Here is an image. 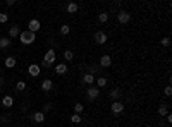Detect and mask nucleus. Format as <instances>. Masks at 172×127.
Returning a JSON list of instances; mask_svg holds the SVG:
<instances>
[{
  "label": "nucleus",
  "instance_id": "nucleus-25",
  "mask_svg": "<svg viewBox=\"0 0 172 127\" xmlns=\"http://www.w3.org/2000/svg\"><path fill=\"white\" fill-rule=\"evenodd\" d=\"M16 90L17 91H24L26 90V83H24V81H17L16 83Z\"/></svg>",
  "mask_w": 172,
  "mask_h": 127
},
{
  "label": "nucleus",
  "instance_id": "nucleus-21",
  "mask_svg": "<svg viewBox=\"0 0 172 127\" xmlns=\"http://www.w3.org/2000/svg\"><path fill=\"white\" fill-rule=\"evenodd\" d=\"M157 112H158V115H160V117H165V115H169V106H167V105H160Z\"/></svg>",
  "mask_w": 172,
  "mask_h": 127
},
{
  "label": "nucleus",
  "instance_id": "nucleus-17",
  "mask_svg": "<svg viewBox=\"0 0 172 127\" xmlns=\"http://www.w3.org/2000/svg\"><path fill=\"white\" fill-rule=\"evenodd\" d=\"M52 88H54V83H52V79H45V81L41 83V90H43V91H50Z\"/></svg>",
  "mask_w": 172,
  "mask_h": 127
},
{
  "label": "nucleus",
  "instance_id": "nucleus-14",
  "mask_svg": "<svg viewBox=\"0 0 172 127\" xmlns=\"http://www.w3.org/2000/svg\"><path fill=\"white\" fill-rule=\"evenodd\" d=\"M2 105L5 106V108H11V106L14 105V98H12V96H4V98H2Z\"/></svg>",
  "mask_w": 172,
  "mask_h": 127
},
{
  "label": "nucleus",
  "instance_id": "nucleus-28",
  "mask_svg": "<svg viewBox=\"0 0 172 127\" xmlns=\"http://www.w3.org/2000/svg\"><path fill=\"white\" fill-rule=\"evenodd\" d=\"M7 21H9V16L5 12H0V24H5Z\"/></svg>",
  "mask_w": 172,
  "mask_h": 127
},
{
  "label": "nucleus",
  "instance_id": "nucleus-12",
  "mask_svg": "<svg viewBox=\"0 0 172 127\" xmlns=\"http://www.w3.org/2000/svg\"><path fill=\"white\" fill-rule=\"evenodd\" d=\"M65 11H67V14H76V12L79 11V5H78L76 2H69V4L65 5Z\"/></svg>",
  "mask_w": 172,
  "mask_h": 127
},
{
  "label": "nucleus",
  "instance_id": "nucleus-11",
  "mask_svg": "<svg viewBox=\"0 0 172 127\" xmlns=\"http://www.w3.org/2000/svg\"><path fill=\"white\" fill-rule=\"evenodd\" d=\"M121 96H122V91L119 90V88H114V90L108 93V98L114 100V101H119V100H121Z\"/></svg>",
  "mask_w": 172,
  "mask_h": 127
},
{
  "label": "nucleus",
  "instance_id": "nucleus-29",
  "mask_svg": "<svg viewBox=\"0 0 172 127\" xmlns=\"http://www.w3.org/2000/svg\"><path fill=\"white\" fill-rule=\"evenodd\" d=\"M71 122H72V124H81V115L74 113V115L71 117Z\"/></svg>",
  "mask_w": 172,
  "mask_h": 127
},
{
  "label": "nucleus",
  "instance_id": "nucleus-9",
  "mask_svg": "<svg viewBox=\"0 0 172 127\" xmlns=\"http://www.w3.org/2000/svg\"><path fill=\"white\" fill-rule=\"evenodd\" d=\"M93 38H95V41H97L98 45H103V43H107V34H105L103 31H97Z\"/></svg>",
  "mask_w": 172,
  "mask_h": 127
},
{
  "label": "nucleus",
  "instance_id": "nucleus-31",
  "mask_svg": "<svg viewBox=\"0 0 172 127\" xmlns=\"http://www.w3.org/2000/svg\"><path fill=\"white\" fill-rule=\"evenodd\" d=\"M52 108H54V105H52V103H45V105H43V113H45V112H50Z\"/></svg>",
  "mask_w": 172,
  "mask_h": 127
},
{
  "label": "nucleus",
  "instance_id": "nucleus-23",
  "mask_svg": "<svg viewBox=\"0 0 172 127\" xmlns=\"http://www.w3.org/2000/svg\"><path fill=\"white\" fill-rule=\"evenodd\" d=\"M69 33H71V28L67 26V24H62V26H60V34H64V36H67Z\"/></svg>",
  "mask_w": 172,
  "mask_h": 127
},
{
  "label": "nucleus",
  "instance_id": "nucleus-4",
  "mask_svg": "<svg viewBox=\"0 0 172 127\" xmlns=\"http://www.w3.org/2000/svg\"><path fill=\"white\" fill-rule=\"evenodd\" d=\"M117 21L121 22V24H127V22L131 21V14H129L127 11H119V14H117Z\"/></svg>",
  "mask_w": 172,
  "mask_h": 127
},
{
  "label": "nucleus",
  "instance_id": "nucleus-13",
  "mask_svg": "<svg viewBox=\"0 0 172 127\" xmlns=\"http://www.w3.org/2000/svg\"><path fill=\"white\" fill-rule=\"evenodd\" d=\"M4 63H5L7 69H14V67H16V63H17V60H16V57H7Z\"/></svg>",
  "mask_w": 172,
  "mask_h": 127
},
{
  "label": "nucleus",
  "instance_id": "nucleus-32",
  "mask_svg": "<svg viewBox=\"0 0 172 127\" xmlns=\"http://www.w3.org/2000/svg\"><path fill=\"white\" fill-rule=\"evenodd\" d=\"M164 95H165V96H170L172 95V88H170V86H167L165 90H164Z\"/></svg>",
  "mask_w": 172,
  "mask_h": 127
},
{
  "label": "nucleus",
  "instance_id": "nucleus-2",
  "mask_svg": "<svg viewBox=\"0 0 172 127\" xmlns=\"http://www.w3.org/2000/svg\"><path fill=\"white\" fill-rule=\"evenodd\" d=\"M19 40H21L22 45H31V43L36 40V34L26 29V31H21V34H19Z\"/></svg>",
  "mask_w": 172,
  "mask_h": 127
},
{
  "label": "nucleus",
  "instance_id": "nucleus-5",
  "mask_svg": "<svg viewBox=\"0 0 172 127\" xmlns=\"http://www.w3.org/2000/svg\"><path fill=\"white\" fill-rule=\"evenodd\" d=\"M110 110H112L114 115H121V113L124 112V105L121 103V101H114L112 106H110Z\"/></svg>",
  "mask_w": 172,
  "mask_h": 127
},
{
  "label": "nucleus",
  "instance_id": "nucleus-33",
  "mask_svg": "<svg viewBox=\"0 0 172 127\" xmlns=\"http://www.w3.org/2000/svg\"><path fill=\"white\" fill-rule=\"evenodd\" d=\"M14 4H16V0H7V2H5V5H9V7L14 5Z\"/></svg>",
  "mask_w": 172,
  "mask_h": 127
},
{
  "label": "nucleus",
  "instance_id": "nucleus-10",
  "mask_svg": "<svg viewBox=\"0 0 172 127\" xmlns=\"http://www.w3.org/2000/svg\"><path fill=\"white\" fill-rule=\"evenodd\" d=\"M28 72H29V76H33V77H36V76H40L41 69H40V65H38V63H31V65L28 67Z\"/></svg>",
  "mask_w": 172,
  "mask_h": 127
},
{
  "label": "nucleus",
  "instance_id": "nucleus-6",
  "mask_svg": "<svg viewBox=\"0 0 172 127\" xmlns=\"http://www.w3.org/2000/svg\"><path fill=\"white\" fill-rule=\"evenodd\" d=\"M40 28H41V24H40V21L38 19H31L29 21V24H28V31H31L36 34V31H40Z\"/></svg>",
  "mask_w": 172,
  "mask_h": 127
},
{
  "label": "nucleus",
  "instance_id": "nucleus-15",
  "mask_svg": "<svg viewBox=\"0 0 172 127\" xmlns=\"http://www.w3.org/2000/svg\"><path fill=\"white\" fill-rule=\"evenodd\" d=\"M31 119L36 122V124H41V122L45 120V113H43V112H36V113H33Z\"/></svg>",
  "mask_w": 172,
  "mask_h": 127
},
{
  "label": "nucleus",
  "instance_id": "nucleus-35",
  "mask_svg": "<svg viewBox=\"0 0 172 127\" xmlns=\"http://www.w3.org/2000/svg\"><path fill=\"white\" fill-rule=\"evenodd\" d=\"M4 84V77H2V76H0V86Z\"/></svg>",
  "mask_w": 172,
  "mask_h": 127
},
{
  "label": "nucleus",
  "instance_id": "nucleus-22",
  "mask_svg": "<svg viewBox=\"0 0 172 127\" xmlns=\"http://www.w3.org/2000/svg\"><path fill=\"white\" fill-rule=\"evenodd\" d=\"M100 65H90V67H88V74H91V76H95V74H98V72H100Z\"/></svg>",
  "mask_w": 172,
  "mask_h": 127
},
{
  "label": "nucleus",
  "instance_id": "nucleus-26",
  "mask_svg": "<svg viewBox=\"0 0 172 127\" xmlns=\"http://www.w3.org/2000/svg\"><path fill=\"white\" fill-rule=\"evenodd\" d=\"M64 58L67 60V62H71V60L74 58V53L71 52V50H65V52H64Z\"/></svg>",
  "mask_w": 172,
  "mask_h": 127
},
{
  "label": "nucleus",
  "instance_id": "nucleus-16",
  "mask_svg": "<svg viewBox=\"0 0 172 127\" xmlns=\"http://www.w3.org/2000/svg\"><path fill=\"white\" fill-rule=\"evenodd\" d=\"M67 69H69V67H67L65 63H57V67H55V72H57L59 76H62V74H65V72H67Z\"/></svg>",
  "mask_w": 172,
  "mask_h": 127
},
{
  "label": "nucleus",
  "instance_id": "nucleus-24",
  "mask_svg": "<svg viewBox=\"0 0 172 127\" xmlns=\"http://www.w3.org/2000/svg\"><path fill=\"white\" fill-rule=\"evenodd\" d=\"M108 17H110V16H108V12H100V16H98V21H100V22H107V21H108Z\"/></svg>",
  "mask_w": 172,
  "mask_h": 127
},
{
  "label": "nucleus",
  "instance_id": "nucleus-1",
  "mask_svg": "<svg viewBox=\"0 0 172 127\" xmlns=\"http://www.w3.org/2000/svg\"><path fill=\"white\" fill-rule=\"evenodd\" d=\"M55 58H57L55 50L54 48H50L48 52L45 53V57H43V67H52V65L55 63Z\"/></svg>",
  "mask_w": 172,
  "mask_h": 127
},
{
  "label": "nucleus",
  "instance_id": "nucleus-30",
  "mask_svg": "<svg viewBox=\"0 0 172 127\" xmlns=\"http://www.w3.org/2000/svg\"><path fill=\"white\" fill-rule=\"evenodd\" d=\"M160 45L162 47H169V45H170V38H162V41H160Z\"/></svg>",
  "mask_w": 172,
  "mask_h": 127
},
{
  "label": "nucleus",
  "instance_id": "nucleus-20",
  "mask_svg": "<svg viewBox=\"0 0 172 127\" xmlns=\"http://www.w3.org/2000/svg\"><path fill=\"white\" fill-rule=\"evenodd\" d=\"M95 83H97V88H98V90H100V88H105V86H107V77L100 76V77L95 81Z\"/></svg>",
  "mask_w": 172,
  "mask_h": 127
},
{
  "label": "nucleus",
  "instance_id": "nucleus-7",
  "mask_svg": "<svg viewBox=\"0 0 172 127\" xmlns=\"http://www.w3.org/2000/svg\"><path fill=\"white\" fill-rule=\"evenodd\" d=\"M112 65V57L110 55H102V58H100V67L102 69H108Z\"/></svg>",
  "mask_w": 172,
  "mask_h": 127
},
{
  "label": "nucleus",
  "instance_id": "nucleus-19",
  "mask_svg": "<svg viewBox=\"0 0 172 127\" xmlns=\"http://www.w3.org/2000/svg\"><path fill=\"white\" fill-rule=\"evenodd\" d=\"M9 47H11V38H0V48L5 50Z\"/></svg>",
  "mask_w": 172,
  "mask_h": 127
},
{
  "label": "nucleus",
  "instance_id": "nucleus-3",
  "mask_svg": "<svg viewBox=\"0 0 172 127\" xmlns=\"http://www.w3.org/2000/svg\"><path fill=\"white\" fill-rule=\"evenodd\" d=\"M86 96H88V100H97L98 96H100V90H98L97 86H91V88H88L86 90Z\"/></svg>",
  "mask_w": 172,
  "mask_h": 127
},
{
  "label": "nucleus",
  "instance_id": "nucleus-34",
  "mask_svg": "<svg viewBox=\"0 0 172 127\" xmlns=\"http://www.w3.org/2000/svg\"><path fill=\"white\" fill-rule=\"evenodd\" d=\"M0 120L4 122V124H7V122H9V117H7V115H4V117H2V119H0Z\"/></svg>",
  "mask_w": 172,
  "mask_h": 127
},
{
  "label": "nucleus",
  "instance_id": "nucleus-18",
  "mask_svg": "<svg viewBox=\"0 0 172 127\" xmlns=\"http://www.w3.org/2000/svg\"><path fill=\"white\" fill-rule=\"evenodd\" d=\"M81 81H83L84 84H93V83H95V76H91V74H84Z\"/></svg>",
  "mask_w": 172,
  "mask_h": 127
},
{
  "label": "nucleus",
  "instance_id": "nucleus-27",
  "mask_svg": "<svg viewBox=\"0 0 172 127\" xmlns=\"http://www.w3.org/2000/svg\"><path fill=\"white\" fill-rule=\"evenodd\" d=\"M84 110V106H83V103H76L74 105V112L78 113V115H81V112Z\"/></svg>",
  "mask_w": 172,
  "mask_h": 127
},
{
  "label": "nucleus",
  "instance_id": "nucleus-8",
  "mask_svg": "<svg viewBox=\"0 0 172 127\" xmlns=\"http://www.w3.org/2000/svg\"><path fill=\"white\" fill-rule=\"evenodd\" d=\"M19 34H21V28L17 26V24H12L11 28H9V38H17L19 36Z\"/></svg>",
  "mask_w": 172,
  "mask_h": 127
}]
</instances>
